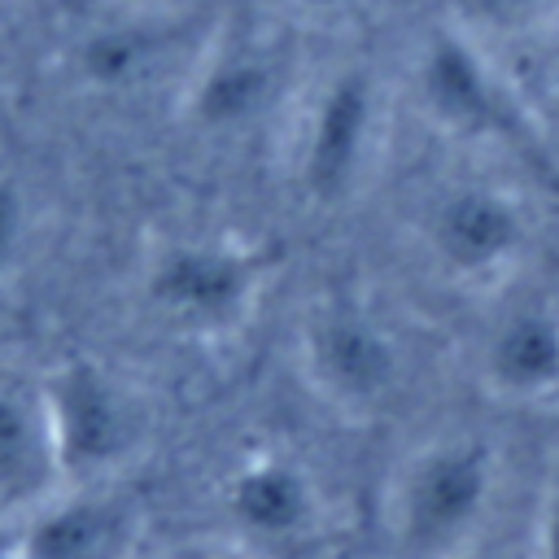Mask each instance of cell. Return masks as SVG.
Returning a JSON list of instances; mask_svg holds the SVG:
<instances>
[{
	"label": "cell",
	"instance_id": "9c48e42d",
	"mask_svg": "<svg viewBox=\"0 0 559 559\" xmlns=\"http://www.w3.org/2000/svg\"><path fill=\"white\" fill-rule=\"evenodd\" d=\"M22 559H144V507L109 485H66L17 524Z\"/></svg>",
	"mask_w": 559,
	"mask_h": 559
},
{
	"label": "cell",
	"instance_id": "52a82bcc",
	"mask_svg": "<svg viewBox=\"0 0 559 559\" xmlns=\"http://www.w3.org/2000/svg\"><path fill=\"white\" fill-rule=\"evenodd\" d=\"M288 100H297L293 52L249 31H214L179 87L188 127L214 140L262 131Z\"/></svg>",
	"mask_w": 559,
	"mask_h": 559
},
{
	"label": "cell",
	"instance_id": "8fae6325",
	"mask_svg": "<svg viewBox=\"0 0 559 559\" xmlns=\"http://www.w3.org/2000/svg\"><path fill=\"white\" fill-rule=\"evenodd\" d=\"M480 384L502 402H546L559 393V301L520 297L480 345Z\"/></svg>",
	"mask_w": 559,
	"mask_h": 559
},
{
	"label": "cell",
	"instance_id": "6da1fadb",
	"mask_svg": "<svg viewBox=\"0 0 559 559\" xmlns=\"http://www.w3.org/2000/svg\"><path fill=\"white\" fill-rule=\"evenodd\" d=\"M498 498V450L476 432L415 445L389 480L384 528L406 559H459L480 546Z\"/></svg>",
	"mask_w": 559,
	"mask_h": 559
},
{
	"label": "cell",
	"instance_id": "9a60e30c",
	"mask_svg": "<svg viewBox=\"0 0 559 559\" xmlns=\"http://www.w3.org/2000/svg\"><path fill=\"white\" fill-rule=\"evenodd\" d=\"M511 52H515L520 70H507V66L502 70L511 74V83L537 127V140L559 144V22L546 35H537Z\"/></svg>",
	"mask_w": 559,
	"mask_h": 559
},
{
	"label": "cell",
	"instance_id": "ba28073f",
	"mask_svg": "<svg viewBox=\"0 0 559 559\" xmlns=\"http://www.w3.org/2000/svg\"><path fill=\"white\" fill-rule=\"evenodd\" d=\"M144 288L175 328L218 336L258 310L266 258L240 240H170L153 253Z\"/></svg>",
	"mask_w": 559,
	"mask_h": 559
},
{
	"label": "cell",
	"instance_id": "277c9868",
	"mask_svg": "<svg viewBox=\"0 0 559 559\" xmlns=\"http://www.w3.org/2000/svg\"><path fill=\"white\" fill-rule=\"evenodd\" d=\"M39 393L66 485H109L144 454L153 432L148 406L109 367L70 358L39 384Z\"/></svg>",
	"mask_w": 559,
	"mask_h": 559
},
{
	"label": "cell",
	"instance_id": "ffe728a7",
	"mask_svg": "<svg viewBox=\"0 0 559 559\" xmlns=\"http://www.w3.org/2000/svg\"><path fill=\"white\" fill-rule=\"evenodd\" d=\"M0 559H22V550H17V524H0Z\"/></svg>",
	"mask_w": 559,
	"mask_h": 559
},
{
	"label": "cell",
	"instance_id": "4fadbf2b",
	"mask_svg": "<svg viewBox=\"0 0 559 559\" xmlns=\"http://www.w3.org/2000/svg\"><path fill=\"white\" fill-rule=\"evenodd\" d=\"M223 507L258 542H297L319 524V485L293 454H253L227 476Z\"/></svg>",
	"mask_w": 559,
	"mask_h": 559
},
{
	"label": "cell",
	"instance_id": "5bb4252c",
	"mask_svg": "<svg viewBox=\"0 0 559 559\" xmlns=\"http://www.w3.org/2000/svg\"><path fill=\"white\" fill-rule=\"evenodd\" d=\"M450 22L498 52L546 35L559 22V0H450Z\"/></svg>",
	"mask_w": 559,
	"mask_h": 559
},
{
	"label": "cell",
	"instance_id": "2e32d148",
	"mask_svg": "<svg viewBox=\"0 0 559 559\" xmlns=\"http://www.w3.org/2000/svg\"><path fill=\"white\" fill-rule=\"evenodd\" d=\"M533 559H559V445L550 454V472H546V485H542Z\"/></svg>",
	"mask_w": 559,
	"mask_h": 559
},
{
	"label": "cell",
	"instance_id": "7c38bea8",
	"mask_svg": "<svg viewBox=\"0 0 559 559\" xmlns=\"http://www.w3.org/2000/svg\"><path fill=\"white\" fill-rule=\"evenodd\" d=\"M61 489L66 480L39 384L0 380V524H22Z\"/></svg>",
	"mask_w": 559,
	"mask_h": 559
},
{
	"label": "cell",
	"instance_id": "30bf717a",
	"mask_svg": "<svg viewBox=\"0 0 559 559\" xmlns=\"http://www.w3.org/2000/svg\"><path fill=\"white\" fill-rule=\"evenodd\" d=\"M214 31H192L157 13H122L87 26L74 39V74L96 92H135L166 79L175 66L188 74Z\"/></svg>",
	"mask_w": 559,
	"mask_h": 559
},
{
	"label": "cell",
	"instance_id": "e0dca14e",
	"mask_svg": "<svg viewBox=\"0 0 559 559\" xmlns=\"http://www.w3.org/2000/svg\"><path fill=\"white\" fill-rule=\"evenodd\" d=\"M22 236H26V205H22V192L0 175V271L17 258Z\"/></svg>",
	"mask_w": 559,
	"mask_h": 559
},
{
	"label": "cell",
	"instance_id": "7a4b0ae2",
	"mask_svg": "<svg viewBox=\"0 0 559 559\" xmlns=\"http://www.w3.org/2000/svg\"><path fill=\"white\" fill-rule=\"evenodd\" d=\"M389 127V92L371 66L328 70L293 122V179L310 205H341L371 179Z\"/></svg>",
	"mask_w": 559,
	"mask_h": 559
},
{
	"label": "cell",
	"instance_id": "ac0fdd59",
	"mask_svg": "<svg viewBox=\"0 0 559 559\" xmlns=\"http://www.w3.org/2000/svg\"><path fill=\"white\" fill-rule=\"evenodd\" d=\"M288 4L310 22H345V17L362 13L371 0H288Z\"/></svg>",
	"mask_w": 559,
	"mask_h": 559
},
{
	"label": "cell",
	"instance_id": "d6986e66",
	"mask_svg": "<svg viewBox=\"0 0 559 559\" xmlns=\"http://www.w3.org/2000/svg\"><path fill=\"white\" fill-rule=\"evenodd\" d=\"M153 559H249L245 550H231V546H210V542H197V546H175V550H162Z\"/></svg>",
	"mask_w": 559,
	"mask_h": 559
},
{
	"label": "cell",
	"instance_id": "44dd1931",
	"mask_svg": "<svg viewBox=\"0 0 559 559\" xmlns=\"http://www.w3.org/2000/svg\"><path fill=\"white\" fill-rule=\"evenodd\" d=\"M459 559H524V555H502V550H480V546H476V550H467V555H459ZM528 559H533V555H528Z\"/></svg>",
	"mask_w": 559,
	"mask_h": 559
},
{
	"label": "cell",
	"instance_id": "8992f818",
	"mask_svg": "<svg viewBox=\"0 0 559 559\" xmlns=\"http://www.w3.org/2000/svg\"><path fill=\"white\" fill-rule=\"evenodd\" d=\"M297 362L332 411L349 419H367L393 402L402 389V345L397 336L354 297L332 293L314 301L301 319Z\"/></svg>",
	"mask_w": 559,
	"mask_h": 559
},
{
	"label": "cell",
	"instance_id": "5b68a950",
	"mask_svg": "<svg viewBox=\"0 0 559 559\" xmlns=\"http://www.w3.org/2000/svg\"><path fill=\"white\" fill-rule=\"evenodd\" d=\"M419 245L450 284L498 288L533 245V210L498 179H454L428 197Z\"/></svg>",
	"mask_w": 559,
	"mask_h": 559
},
{
	"label": "cell",
	"instance_id": "3957f363",
	"mask_svg": "<svg viewBox=\"0 0 559 559\" xmlns=\"http://www.w3.org/2000/svg\"><path fill=\"white\" fill-rule=\"evenodd\" d=\"M415 109L459 144H542L502 61L454 22L424 35L411 66Z\"/></svg>",
	"mask_w": 559,
	"mask_h": 559
}]
</instances>
